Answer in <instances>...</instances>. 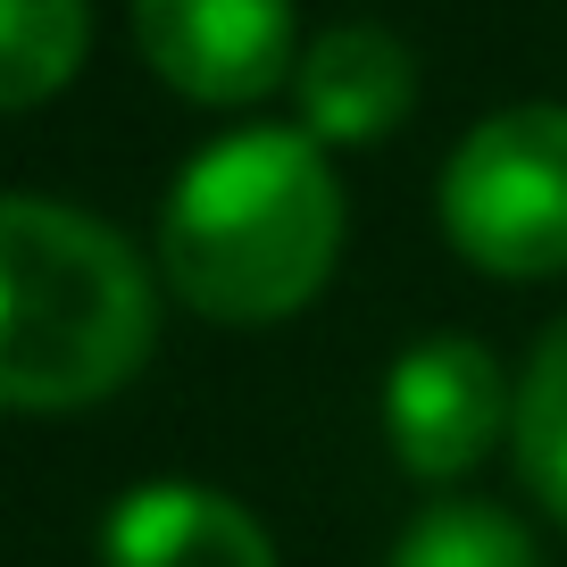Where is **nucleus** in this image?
Wrapping results in <instances>:
<instances>
[{
    "label": "nucleus",
    "mask_w": 567,
    "mask_h": 567,
    "mask_svg": "<svg viewBox=\"0 0 567 567\" xmlns=\"http://www.w3.org/2000/svg\"><path fill=\"white\" fill-rule=\"evenodd\" d=\"M84 51H92L84 0H0V117L68 92Z\"/></svg>",
    "instance_id": "obj_8"
},
{
    "label": "nucleus",
    "mask_w": 567,
    "mask_h": 567,
    "mask_svg": "<svg viewBox=\"0 0 567 567\" xmlns=\"http://www.w3.org/2000/svg\"><path fill=\"white\" fill-rule=\"evenodd\" d=\"M342 250V176L301 125H243L193 151L159 209V276L217 326H276L318 301Z\"/></svg>",
    "instance_id": "obj_1"
},
{
    "label": "nucleus",
    "mask_w": 567,
    "mask_h": 567,
    "mask_svg": "<svg viewBox=\"0 0 567 567\" xmlns=\"http://www.w3.org/2000/svg\"><path fill=\"white\" fill-rule=\"evenodd\" d=\"M509 443H517V467H526L534 501L567 526V318L534 342V368L517 384V409H509Z\"/></svg>",
    "instance_id": "obj_9"
},
{
    "label": "nucleus",
    "mask_w": 567,
    "mask_h": 567,
    "mask_svg": "<svg viewBox=\"0 0 567 567\" xmlns=\"http://www.w3.org/2000/svg\"><path fill=\"white\" fill-rule=\"evenodd\" d=\"M101 559L109 567H276V543L243 501L159 476V484H134L109 509Z\"/></svg>",
    "instance_id": "obj_6"
},
{
    "label": "nucleus",
    "mask_w": 567,
    "mask_h": 567,
    "mask_svg": "<svg viewBox=\"0 0 567 567\" xmlns=\"http://www.w3.org/2000/svg\"><path fill=\"white\" fill-rule=\"evenodd\" d=\"M292 101H301L309 142H375L417 101V59L384 25H326V34L301 42Z\"/></svg>",
    "instance_id": "obj_7"
},
{
    "label": "nucleus",
    "mask_w": 567,
    "mask_h": 567,
    "mask_svg": "<svg viewBox=\"0 0 567 567\" xmlns=\"http://www.w3.org/2000/svg\"><path fill=\"white\" fill-rule=\"evenodd\" d=\"M509 384H501L493 351L467 334H425L392 359L384 375V434L401 451L409 476L451 484L509 434Z\"/></svg>",
    "instance_id": "obj_5"
},
{
    "label": "nucleus",
    "mask_w": 567,
    "mask_h": 567,
    "mask_svg": "<svg viewBox=\"0 0 567 567\" xmlns=\"http://www.w3.org/2000/svg\"><path fill=\"white\" fill-rule=\"evenodd\" d=\"M392 567H543L534 559V534L509 509H484V501H443L401 534Z\"/></svg>",
    "instance_id": "obj_10"
},
{
    "label": "nucleus",
    "mask_w": 567,
    "mask_h": 567,
    "mask_svg": "<svg viewBox=\"0 0 567 567\" xmlns=\"http://www.w3.org/2000/svg\"><path fill=\"white\" fill-rule=\"evenodd\" d=\"M292 0H134V42L167 92L200 109H250L301 68Z\"/></svg>",
    "instance_id": "obj_4"
},
{
    "label": "nucleus",
    "mask_w": 567,
    "mask_h": 567,
    "mask_svg": "<svg viewBox=\"0 0 567 567\" xmlns=\"http://www.w3.org/2000/svg\"><path fill=\"white\" fill-rule=\"evenodd\" d=\"M443 234L484 276L567 267V109L517 101L467 125L443 159Z\"/></svg>",
    "instance_id": "obj_3"
},
{
    "label": "nucleus",
    "mask_w": 567,
    "mask_h": 567,
    "mask_svg": "<svg viewBox=\"0 0 567 567\" xmlns=\"http://www.w3.org/2000/svg\"><path fill=\"white\" fill-rule=\"evenodd\" d=\"M159 284L117 226L68 200H0V409L109 401L151 359Z\"/></svg>",
    "instance_id": "obj_2"
}]
</instances>
